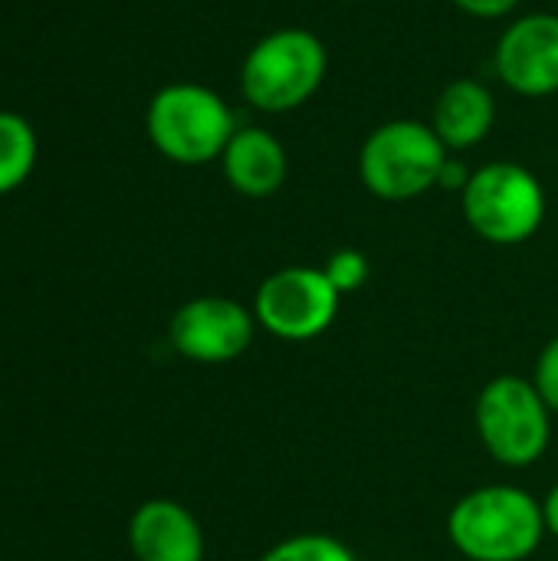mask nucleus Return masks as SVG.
Here are the masks:
<instances>
[{
	"instance_id": "nucleus-17",
	"label": "nucleus",
	"mask_w": 558,
	"mask_h": 561,
	"mask_svg": "<svg viewBox=\"0 0 558 561\" xmlns=\"http://www.w3.org/2000/svg\"><path fill=\"white\" fill-rule=\"evenodd\" d=\"M451 3L477 20H500L520 7V0H451Z\"/></svg>"
},
{
	"instance_id": "nucleus-15",
	"label": "nucleus",
	"mask_w": 558,
	"mask_h": 561,
	"mask_svg": "<svg viewBox=\"0 0 558 561\" xmlns=\"http://www.w3.org/2000/svg\"><path fill=\"white\" fill-rule=\"evenodd\" d=\"M322 273L326 279L335 286L339 296H349V293H358L368 276H372V263L362 250H352V247H342L335 250L326 263H322Z\"/></svg>"
},
{
	"instance_id": "nucleus-10",
	"label": "nucleus",
	"mask_w": 558,
	"mask_h": 561,
	"mask_svg": "<svg viewBox=\"0 0 558 561\" xmlns=\"http://www.w3.org/2000/svg\"><path fill=\"white\" fill-rule=\"evenodd\" d=\"M128 546L138 561H204V529L178 500H148L132 513Z\"/></svg>"
},
{
	"instance_id": "nucleus-7",
	"label": "nucleus",
	"mask_w": 558,
	"mask_h": 561,
	"mask_svg": "<svg viewBox=\"0 0 558 561\" xmlns=\"http://www.w3.org/2000/svg\"><path fill=\"white\" fill-rule=\"evenodd\" d=\"M342 296L322 266H283L270 273L253 296L257 325L280 342H312L332 329Z\"/></svg>"
},
{
	"instance_id": "nucleus-13",
	"label": "nucleus",
	"mask_w": 558,
	"mask_h": 561,
	"mask_svg": "<svg viewBox=\"0 0 558 561\" xmlns=\"http://www.w3.org/2000/svg\"><path fill=\"white\" fill-rule=\"evenodd\" d=\"M39 141L33 125L16 112H0V197L16 191L36 168Z\"/></svg>"
},
{
	"instance_id": "nucleus-3",
	"label": "nucleus",
	"mask_w": 558,
	"mask_h": 561,
	"mask_svg": "<svg viewBox=\"0 0 558 561\" xmlns=\"http://www.w3.org/2000/svg\"><path fill=\"white\" fill-rule=\"evenodd\" d=\"M145 131L161 158L197 168L220 161L237 122L224 95L210 85L171 82L151 95L145 108Z\"/></svg>"
},
{
	"instance_id": "nucleus-5",
	"label": "nucleus",
	"mask_w": 558,
	"mask_h": 561,
	"mask_svg": "<svg viewBox=\"0 0 558 561\" xmlns=\"http://www.w3.org/2000/svg\"><path fill=\"white\" fill-rule=\"evenodd\" d=\"M474 424L483 450L510 470L539 463L553 440V411L523 375L490 378L477 394Z\"/></svg>"
},
{
	"instance_id": "nucleus-1",
	"label": "nucleus",
	"mask_w": 558,
	"mask_h": 561,
	"mask_svg": "<svg viewBox=\"0 0 558 561\" xmlns=\"http://www.w3.org/2000/svg\"><path fill=\"white\" fill-rule=\"evenodd\" d=\"M546 536L543 500L510 483L470 490L447 516V539L467 561H526Z\"/></svg>"
},
{
	"instance_id": "nucleus-2",
	"label": "nucleus",
	"mask_w": 558,
	"mask_h": 561,
	"mask_svg": "<svg viewBox=\"0 0 558 561\" xmlns=\"http://www.w3.org/2000/svg\"><path fill=\"white\" fill-rule=\"evenodd\" d=\"M326 72V43L306 26H280L260 36L243 56L240 92L253 108L266 115H286L322 89Z\"/></svg>"
},
{
	"instance_id": "nucleus-6",
	"label": "nucleus",
	"mask_w": 558,
	"mask_h": 561,
	"mask_svg": "<svg viewBox=\"0 0 558 561\" xmlns=\"http://www.w3.org/2000/svg\"><path fill=\"white\" fill-rule=\"evenodd\" d=\"M467 227L493 247H520L533 240L546 220L543 181L516 161H490L477 168L460 191Z\"/></svg>"
},
{
	"instance_id": "nucleus-8",
	"label": "nucleus",
	"mask_w": 558,
	"mask_h": 561,
	"mask_svg": "<svg viewBox=\"0 0 558 561\" xmlns=\"http://www.w3.org/2000/svg\"><path fill=\"white\" fill-rule=\"evenodd\" d=\"M257 329V316L243 302L230 296H197L171 316L168 339L187 362L227 365L250 348Z\"/></svg>"
},
{
	"instance_id": "nucleus-12",
	"label": "nucleus",
	"mask_w": 558,
	"mask_h": 561,
	"mask_svg": "<svg viewBox=\"0 0 558 561\" xmlns=\"http://www.w3.org/2000/svg\"><path fill=\"white\" fill-rule=\"evenodd\" d=\"M497 125V99L480 79H454L434 102L431 128L447 151L477 148Z\"/></svg>"
},
{
	"instance_id": "nucleus-4",
	"label": "nucleus",
	"mask_w": 558,
	"mask_h": 561,
	"mask_svg": "<svg viewBox=\"0 0 558 561\" xmlns=\"http://www.w3.org/2000/svg\"><path fill=\"white\" fill-rule=\"evenodd\" d=\"M451 151L437 131L418 118L378 125L358 148V181L378 201H414L437 187Z\"/></svg>"
},
{
	"instance_id": "nucleus-11",
	"label": "nucleus",
	"mask_w": 558,
	"mask_h": 561,
	"mask_svg": "<svg viewBox=\"0 0 558 561\" xmlns=\"http://www.w3.org/2000/svg\"><path fill=\"white\" fill-rule=\"evenodd\" d=\"M220 168H224L227 184L237 194L263 201V197H273L286 184L289 154L273 131L260 125H243L227 141L220 154Z\"/></svg>"
},
{
	"instance_id": "nucleus-14",
	"label": "nucleus",
	"mask_w": 558,
	"mask_h": 561,
	"mask_svg": "<svg viewBox=\"0 0 558 561\" xmlns=\"http://www.w3.org/2000/svg\"><path fill=\"white\" fill-rule=\"evenodd\" d=\"M257 561H358L355 552L329 533H299L270 546Z\"/></svg>"
},
{
	"instance_id": "nucleus-19",
	"label": "nucleus",
	"mask_w": 558,
	"mask_h": 561,
	"mask_svg": "<svg viewBox=\"0 0 558 561\" xmlns=\"http://www.w3.org/2000/svg\"><path fill=\"white\" fill-rule=\"evenodd\" d=\"M543 516H546V533L558 539V483L546 493V500H543Z\"/></svg>"
},
{
	"instance_id": "nucleus-18",
	"label": "nucleus",
	"mask_w": 558,
	"mask_h": 561,
	"mask_svg": "<svg viewBox=\"0 0 558 561\" xmlns=\"http://www.w3.org/2000/svg\"><path fill=\"white\" fill-rule=\"evenodd\" d=\"M470 168L457 158V154H451L447 158V164H444V171H441V181H437V187H444V191H464L467 187V181H470Z\"/></svg>"
},
{
	"instance_id": "nucleus-20",
	"label": "nucleus",
	"mask_w": 558,
	"mask_h": 561,
	"mask_svg": "<svg viewBox=\"0 0 558 561\" xmlns=\"http://www.w3.org/2000/svg\"><path fill=\"white\" fill-rule=\"evenodd\" d=\"M342 3H365V0H342Z\"/></svg>"
},
{
	"instance_id": "nucleus-9",
	"label": "nucleus",
	"mask_w": 558,
	"mask_h": 561,
	"mask_svg": "<svg viewBox=\"0 0 558 561\" xmlns=\"http://www.w3.org/2000/svg\"><path fill=\"white\" fill-rule=\"evenodd\" d=\"M503 85L526 99H546L558 92V13L516 16L497 39L493 53Z\"/></svg>"
},
{
	"instance_id": "nucleus-16",
	"label": "nucleus",
	"mask_w": 558,
	"mask_h": 561,
	"mask_svg": "<svg viewBox=\"0 0 558 561\" xmlns=\"http://www.w3.org/2000/svg\"><path fill=\"white\" fill-rule=\"evenodd\" d=\"M533 385L543 394V401L549 404V411L558 414V335L546 342V348L536 358V371H533Z\"/></svg>"
}]
</instances>
